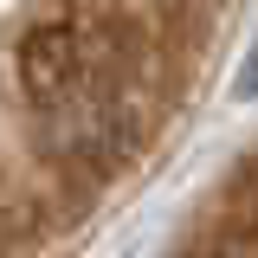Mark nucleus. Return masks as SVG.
I'll return each mask as SVG.
<instances>
[{"label":"nucleus","instance_id":"1","mask_svg":"<svg viewBox=\"0 0 258 258\" xmlns=\"http://www.w3.org/2000/svg\"><path fill=\"white\" fill-rule=\"evenodd\" d=\"M239 97H258V45H252V58H245V71H239Z\"/></svg>","mask_w":258,"mask_h":258}]
</instances>
